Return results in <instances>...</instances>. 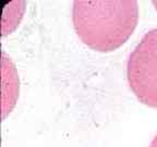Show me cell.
Here are the masks:
<instances>
[{
    "label": "cell",
    "instance_id": "cell-1",
    "mask_svg": "<svg viewBox=\"0 0 157 147\" xmlns=\"http://www.w3.org/2000/svg\"><path fill=\"white\" fill-rule=\"evenodd\" d=\"M72 20L78 36L96 51L110 52L133 34L139 20L134 0H75Z\"/></svg>",
    "mask_w": 157,
    "mask_h": 147
},
{
    "label": "cell",
    "instance_id": "cell-2",
    "mask_svg": "<svg viewBox=\"0 0 157 147\" xmlns=\"http://www.w3.org/2000/svg\"><path fill=\"white\" fill-rule=\"evenodd\" d=\"M127 77L137 99L157 109V28L148 31L130 54Z\"/></svg>",
    "mask_w": 157,
    "mask_h": 147
},
{
    "label": "cell",
    "instance_id": "cell-3",
    "mask_svg": "<svg viewBox=\"0 0 157 147\" xmlns=\"http://www.w3.org/2000/svg\"><path fill=\"white\" fill-rule=\"evenodd\" d=\"M2 118L14 107L19 97V78L9 57L2 52Z\"/></svg>",
    "mask_w": 157,
    "mask_h": 147
},
{
    "label": "cell",
    "instance_id": "cell-4",
    "mask_svg": "<svg viewBox=\"0 0 157 147\" xmlns=\"http://www.w3.org/2000/svg\"><path fill=\"white\" fill-rule=\"evenodd\" d=\"M25 10V3L23 1H12L6 7L2 20L3 35L10 34L19 25Z\"/></svg>",
    "mask_w": 157,
    "mask_h": 147
},
{
    "label": "cell",
    "instance_id": "cell-5",
    "mask_svg": "<svg viewBox=\"0 0 157 147\" xmlns=\"http://www.w3.org/2000/svg\"><path fill=\"white\" fill-rule=\"evenodd\" d=\"M150 147H157V135L154 137V140L152 141V143H151V146Z\"/></svg>",
    "mask_w": 157,
    "mask_h": 147
},
{
    "label": "cell",
    "instance_id": "cell-6",
    "mask_svg": "<svg viewBox=\"0 0 157 147\" xmlns=\"http://www.w3.org/2000/svg\"><path fill=\"white\" fill-rule=\"evenodd\" d=\"M153 5H154L155 9H156V10H157V1H153Z\"/></svg>",
    "mask_w": 157,
    "mask_h": 147
}]
</instances>
